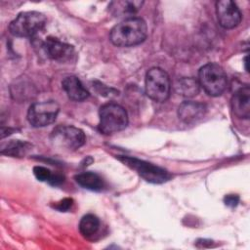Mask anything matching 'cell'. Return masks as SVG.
<instances>
[{"label": "cell", "mask_w": 250, "mask_h": 250, "mask_svg": "<svg viewBox=\"0 0 250 250\" xmlns=\"http://www.w3.org/2000/svg\"><path fill=\"white\" fill-rule=\"evenodd\" d=\"M33 174L37 180L41 182H49L52 177V172L43 166H35L33 168Z\"/></svg>", "instance_id": "d6986e66"}, {"label": "cell", "mask_w": 250, "mask_h": 250, "mask_svg": "<svg viewBox=\"0 0 250 250\" xmlns=\"http://www.w3.org/2000/svg\"><path fill=\"white\" fill-rule=\"evenodd\" d=\"M46 22L47 19L42 13L21 12L9 24V31L16 37H32L45 27Z\"/></svg>", "instance_id": "3957f363"}, {"label": "cell", "mask_w": 250, "mask_h": 250, "mask_svg": "<svg viewBox=\"0 0 250 250\" xmlns=\"http://www.w3.org/2000/svg\"><path fill=\"white\" fill-rule=\"evenodd\" d=\"M118 159L126 166L135 170L142 178L149 183L162 184L171 178V175L165 169L136 157L118 156Z\"/></svg>", "instance_id": "8992f818"}, {"label": "cell", "mask_w": 250, "mask_h": 250, "mask_svg": "<svg viewBox=\"0 0 250 250\" xmlns=\"http://www.w3.org/2000/svg\"><path fill=\"white\" fill-rule=\"evenodd\" d=\"M143 5L144 1L140 0H117L110 2L108 10L114 17H125L135 15Z\"/></svg>", "instance_id": "5bb4252c"}, {"label": "cell", "mask_w": 250, "mask_h": 250, "mask_svg": "<svg viewBox=\"0 0 250 250\" xmlns=\"http://www.w3.org/2000/svg\"><path fill=\"white\" fill-rule=\"evenodd\" d=\"M32 149V145L19 140H12L1 146V153L13 157H22Z\"/></svg>", "instance_id": "2e32d148"}, {"label": "cell", "mask_w": 250, "mask_h": 250, "mask_svg": "<svg viewBox=\"0 0 250 250\" xmlns=\"http://www.w3.org/2000/svg\"><path fill=\"white\" fill-rule=\"evenodd\" d=\"M99 129L109 135L124 130L128 125V115L123 106L115 103H107L100 108Z\"/></svg>", "instance_id": "277c9868"}, {"label": "cell", "mask_w": 250, "mask_h": 250, "mask_svg": "<svg viewBox=\"0 0 250 250\" xmlns=\"http://www.w3.org/2000/svg\"><path fill=\"white\" fill-rule=\"evenodd\" d=\"M244 64H245V69H246V71H248V67H247V56L244 58Z\"/></svg>", "instance_id": "603a6c76"}, {"label": "cell", "mask_w": 250, "mask_h": 250, "mask_svg": "<svg viewBox=\"0 0 250 250\" xmlns=\"http://www.w3.org/2000/svg\"><path fill=\"white\" fill-rule=\"evenodd\" d=\"M51 142L55 146L65 150H76L85 143L83 131L74 126L60 125L51 134Z\"/></svg>", "instance_id": "52a82bcc"}, {"label": "cell", "mask_w": 250, "mask_h": 250, "mask_svg": "<svg viewBox=\"0 0 250 250\" xmlns=\"http://www.w3.org/2000/svg\"><path fill=\"white\" fill-rule=\"evenodd\" d=\"M72 204H73V200L71 198H63L59 202H57L54 205V208H56L61 212H66L71 208Z\"/></svg>", "instance_id": "ffe728a7"}, {"label": "cell", "mask_w": 250, "mask_h": 250, "mask_svg": "<svg viewBox=\"0 0 250 250\" xmlns=\"http://www.w3.org/2000/svg\"><path fill=\"white\" fill-rule=\"evenodd\" d=\"M43 49L48 58L55 61H62L71 56L73 48L71 45L60 41L54 37H48L43 43Z\"/></svg>", "instance_id": "30bf717a"}, {"label": "cell", "mask_w": 250, "mask_h": 250, "mask_svg": "<svg viewBox=\"0 0 250 250\" xmlns=\"http://www.w3.org/2000/svg\"><path fill=\"white\" fill-rule=\"evenodd\" d=\"M224 202L229 207H236L239 202V196L236 194H228L224 198Z\"/></svg>", "instance_id": "44dd1931"}, {"label": "cell", "mask_w": 250, "mask_h": 250, "mask_svg": "<svg viewBox=\"0 0 250 250\" xmlns=\"http://www.w3.org/2000/svg\"><path fill=\"white\" fill-rule=\"evenodd\" d=\"M217 19L224 28H234L241 21V13L237 5L230 0H221L216 3Z\"/></svg>", "instance_id": "9c48e42d"}, {"label": "cell", "mask_w": 250, "mask_h": 250, "mask_svg": "<svg viewBox=\"0 0 250 250\" xmlns=\"http://www.w3.org/2000/svg\"><path fill=\"white\" fill-rule=\"evenodd\" d=\"M146 94L154 102H165L170 95L169 75L160 67H152L146 74Z\"/></svg>", "instance_id": "5b68a950"}, {"label": "cell", "mask_w": 250, "mask_h": 250, "mask_svg": "<svg viewBox=\"0 0 250 250\" xmlns=\"http://www.w3.org/2000/svg\"><path fill=\"white\" fill-rule=\"evenodd\" d=\"M63 180H64V177L62 175H61V174H53L51 179H50V181L48 183L53 185V186H59L62 183H63Z\"/></svg>", "instance_id": "7402d4cb"}, {"label": "cell", "mask_w": 250, "mask_h": 250, "mask_svg": "<svg viewBox=\"0 0 250 250\" xmlns=\"http://www.w3.org/2000/svg\"><path fill=\"white\" fill-rule=\"evenodd\" d=\"M60 111L55 101H45L32 104L27 111V120L34 127H45L52 124Z\"/></svg>", "instance_id": "ba28073f"}, {"label": "cell", "mask_w": 250, "mask_h": 250, "mask_svg": "<svg viewBox=\"0 0 250 250\" xmlns=\"http://www.w3.org/2000/svg\"><path fill=\"white\" fill-rule=\"evenodd\" d=\"M100 228V220L93 214L82 217L79 223V230L84 237H91L97 233Z\"/></svg>", "instance_id": "ac0fdd59"}, {"label": "cell", "mask_w": 250, "mask_h": 250, "mask_svg": "<svg viewBox=\"0 0 250 250\" xmlns=\"http://www.w3.org/2000/svg\"><path fill=\"white\" fill-rule=\"evenodd\" d=\"M205 113H206L205 104L198 102L186 101L182 103L178 107L179 118L188 124L194 123L200 120L205 115Z\"/></svg>", "instance_id": "8fae6325"}, {"label": "cell", "mask_w": 250, "mask_h": 250, "mask_svg": "<svg viewBox=\"0 0 250 250\" xmlns=\"http://www.w3.org/2000/svg\"><path fill=\"white\" fill-rule=\"evenodd\" d=\"M198 83L209 96L217 97L225 92L228 77L220 64L209 62L199 69Z\"/></svg>", "instance_id": "7a4b0ae2"}, {"label": "cell", "mask_w": 250, "mask_h": 250, "mask_svg": "<svg viewBox=\"0 0 250 250\" xmlns=\"http://www.w3.org/2000/svg\"><path fill=\"white\" fill-rule=\"evenodd\" d=\"M175 90L179 95L185 98H192L199 93L200 85L198 80L192 77H184L176 82Z\"/></svg>", "instance_id": "e0dca14e"}, {"label": "cell", "mask_w": 250, "mask_h": 250, "mask_svg": "<svg viewBox=\"0 0 250 250\" xmlns=\"http://www.w3.org/2000/svg\"><path fill=\"white\" fill-rule=\"evenodd\" d=\"M62 87L72 101L81 102L89 97V92L76 76H66L62 81Z\"/></svg>", "instance_id": "4fadbf2b"}, {"label": "cell", "mask_w": 250, "mask_h": 250, "mask_svg": "<svg viewBox=\"0 0 250 250\" xmlns=\"http://www.w3.org/2000/svg\"><path fill=\"white\" fill-rule=\"evenodd\" d=\"M231 108L233 113L239 117L248 119L250 117V88L244 86L238 89L231 98Z\"/></svg>", "instance_id": "7c38bea8"}, {"label": "cell", "mask_w": 250, "mask_h": 250, "mask_svg": "<svg viewBox=\"0 0 250 250\" xmlns=\"http://www.w3.org/2000/svg\"><path fill=\"white\" fill-rule=\"evenodd\" d=\"M76 183L84 188L93 191H101L104 188V182L102 177L94 172H83L74 177Z\"/></svg>", "instance_id": "9a60e30c"}, {"label": "cell", "mask_w": 250, "mask_h": 250, "mask_svg": "<svg viewBox=\"0 0 250 250\" xmlns=\"http://www.w3.org/2000/svg\"><path fill=\"white\" fill-rule=\"evenodd\" d=\"M147 26L141 18H127L113 26L110 41L118 47H131L141 44L146 37Z\"/></svg>", "instance_id": "6da1fadb"}]
</instances>
